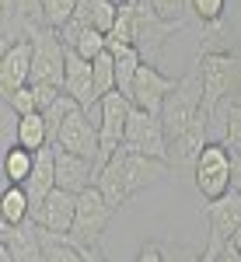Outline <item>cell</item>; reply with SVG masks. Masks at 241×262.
<instances>
[{
  "label": "cell",
  "instance_id": "6da1fadb",
  "mask_svg": "<svg viewBox=\"0 0 241 262\" xmlns=\"http://www.w3.org/2000/svg\"><path fill=\"white\" fill-rule=\"evenodd\" d=\"M203 63V112L213 116L227 105H241V56L238 53H210Z\"/></svg>",
  "mask_w": 241,
  "mask_h": 262
},
{
  "label": "cell",
  "instance_id": "7a4b0ae2",
  "mask_svg": "<svg viewBox=\"0 0 241 262\" xmlns=\"http://www.w3.org/2000/svg\"><path fill=\"white\" fill-rule=\"evenodd\" d=\"M200 112H203V63L196 60L189 67V74L179 77V88L161 105V122H164L168 140L182 137L192 122L200 119Z\"/></svg>",
  "mask_w": 241,
  "mask_h": 262
},
{
  "label": "cell",
  "instance_id": "3957f363",
  "mask_svg": "<svg viewBox=\"0 0 241 262\" xmlns=\"http://www.w3.org/2000/svg\"><path fill=\"white\" fill-rule=\"evenodd\" d=\"M25 39H32V84H53L63 91L67 81V42L56 28L25 25Z\"/></svg>",
  "mask_w": 241,
  "mask_h": 262
},
{
  "label": "cell",
  "instance_id": "277c9868",
  "mask_svg": "<svg viewBox=\"0 0 241 262\" xmlns=\"http://www.w3.org/2000/svg\"><path fill=\"white\" fill-rule=\"evenodd\" d=\"M129 112H133V101L126 98V95H119V91H112V95H105V98L98 101V108H95L98 137H101L98 171L119 154L122 140H126V126H129ZM87 116H91V112H87Z\"/></svg>",
  "mask_w": 241,
  "mask_h": 262
},
{
  "label": "cell",
  "instance_id": "5b68a950",
  "mask_svg": "<svg viewBox=\"0 0 241 262\" xmlns=\"http://www.w3.org/2000/svg\"><path fill=\"white\" fill-rule=\"evenodd\" d=\"M133 4H137V21H133V46H137V53H140V60H143V63H154V67H158L164 42L171 39V35L179 32L185 21H168V18H161L158 11L150 7V0H133Z\"/></svg>",
  "mask_w": 241,
  "mask_h": 262
},
{
  "label": "cell",
  "instance_id": "8992f818",
  "mask_svg": "<svg viewBox=\"0 0 241 262\" xmlns=\"http://www.w3.org/2000/svg\"><path fill=\"white\" fill-rule=\"evenodd\" d=\"M122 150L171 161V140H168V133H164L161 116L143 112V108L133 105V112H129V126H126V140H122Z\"/></svg>",
  "mask_w": 241,
  "mask_h": 262
},
{
  "label": "cell",
  "instance_id": "52a82bcc",
  "mask_svg": "<svg viewBox=\"0 0 241 262\" xmlns=\"http://www.w3.org/2000/svg\"><path fill=\"white\" fill-rule=\"evenodd\" d=\"M112 213H116V206H108V200L101 196L98 185H91V189H84L77 196V217H74V227H70V242L77 245V248H87V245H98L101 231L108 227L112 221Z\"/></svg>",
  "mask_w": 241,
  "mask_h": 262
},
{
  "label": "cell",
  "instance_id": "ba28073f",
  "mask_svg": "<svg viewBox=\"0 0 241 262\" xmlns=\"http://www.w3.org/2000/svg\"><path fill=\"white\" fill-rule=\"evenodd\" d=\"M231 161H234V154L224 143H206L200 161L192 164L196 189H200V196L206 203H213V200H221V196L231 192Z\"/></svg>",
  "mask_w": 241,
  "mask_h": 262
},
{
  "label": "cell",
  "instance_id": "9c48e42d",
  "mask_svg": "<svg viewBox=\"0 0 241 262\" xmlns=\"http://www.w3.org/2000/svg\"><path fill=\"white\" fill-rule=\"evenodd\" d=\"M53 147L70 150V154H77V158H87V161H95V168H98L101 137H98V126L91 122V116H87L84 108H77V112L60 126V133H56Z\"/></svg>",
  "mask_w": 241,
  "mask_h": 262
},
{
  "label": "cell",
  "instance_id": "30bf717a",
  "mask_svg": "<svg viewBox=\"0 0 241 262\" xmlns=\"http://www.w3.org/2000/svg\"><path fill=\"white\" fill-rule=\"evenodd\" d=\"M112 161L119 164V175H122V185H126V196H137L140 189L147 185H154V182L168 179L171 175V161H161V158H147V154H129V150H122L112 158Z\"/></svg>",
  "mask_w": 241,
  "mask_h": 262
},
{
  "label": "cell",
  "instance_id": "8fae6325",
  "mask_svg": "<svg viewBox=\"0 0 241 262\" xmlns=\"http://www.w3.org/2000/svg\"><path fill=\"white\" fill-rule=\"evenodd\" d=\"M32 84V39H14L0 56V95H14Z\"/></svg>",
  "mask_w": 241,
  "mask_h": 262
},
{
  "label": "cell",
  "instance_id": "7c38bea8",
  "mask_svg": "<svg viewBox=\"0 0 241 262\" xmlns=\"http://www.w3.org/2000/svg\"><path fill=\"white\" fill-rule=\"evenodd\" d=\"M175 88H179L175 77L161 74L154 63H143L140 74H137V81H133V95H129V101H133L137 108H143V112L161 116V105H164V98H168Z\"/></svg>",
  "mask_w": 241,
  "mask_h": 262
},
{
  "label": "cell",
  "instance_id": "4fadbf2b",
  "mask_svg": "<svg viewBox=\"0 0 241 262\" xmlns=\"http://www.w3.org/2000/svg\"><path fill=\"white\" fill-rule=\"evenodd\" d=\"M74 217H77V196L67 192V189H53L39 210H32V221L42 231H53V234H70Z\"/></svg>",
  "mask_w": 241,
  "mask_h": 262
},
{
  "label": "cell",
  "instance_id": "5bb4252c",
  "mask_svg": "<svg viewBox=\"0 0 241 262\" xmlns=\"http://www.w3.org/2000/svg\"><path fill=\"white\" fill-rule=\"evenodd\" d=\"M0 245L14 255V262H46V248H42V234L35 221L18 224V227L0 224Z\"/></svg>",
  "mask_w": 241,
  "mask_h": 262
},
{
  "label": "cell",
  "instance_id": "9a60e30c",
  "mask_svg": "<svg viewBox=\"0 0 241 262\" xmlns=\"http://www.w3.org/2000/svg\"><path fill=\"white\" fill-rule=\"evenodd\" d=\"M95 182H98V168H95V161L77 158V154L56 147V189H67V192L80 196V192L91 189Z\"/></svg>",
  "mask_w": 241,
  "mask_h": 262
},
{
  "label": "cell",
  "instance_id": "2e32d148",
  "mask_svg": "<svg viewBox=\"0 0 241 262\" xmlns=\"http://www.w3.org/2000/svg\"><path fill=\"white\" fill-rule=\"evenodd\" d=\"M206 137H210V116L206 112H200V119L192 122L182 137H175L171 140V164L175 168H189V164L200 161V154L206 150Z\"/></svg>",
  "mask_w": 241,
  "mask_h": 262
},
{
  "label": "cell",
  "instance_id": "e0dca14e",
  "mask_svg": "<svg viewBox=\"0 0 241 262\" xmlns=\"http://www.w3.org/2000/svg\"><path fill=\"white\" fill-rule=\"evenodd\" d=\"M203 210H206V221H210V234H217V238H224V242H231L234 231H238V224H241V192L231 189L227 196L206 203Z\"/></svg>",
  "mask_w": 241,
  "mask_h": 262
},
{
  "label": "cell",
  "instance_id": "ac0fdd59",
  "mask_svg": "<svg viewBox=\"0 0 241 262\" xmlns=\"http://www.w3.org/2000/svg\"><path fill=\"white\" fill-rule=\"evenodd\" d=\"M60 39L67 42V49L80 53L84 60H98L101 53L108 49V35L91 28V25H80V21H67L60 28Z\"/></svg>",
  "mask_w": 241,
  "mask_h": 262
},
{
  "label": "cell",
  "instance_id": "d6986e66",
  "mask_svg": "<svg viewBox=\"0 0 241 262\" xmlns=\"http://www.w3.org/2000/svg\"><path fill=\"white\" fill-rule=\"evenodd\" d=\"M60 95L63 91L53 88V84H28V88L14 91V95H7L4 101H7V108H11L14 116H32V112H46Z\"/></svg>",
  "mask_w": 241,
  "mask_h": 262
},
{
  "label": "cell",
  "instance_id": "ffe728a7",
  "mask_svg": "<svg viewBox=\"0 0 241 262\" xmlns=\"http://www.w3.org/2000/svg\"><path fill=\"white\" fill-rule=\"evenodd\" d=\"M116 18H119V4H116V0H80L77 14H74V21L91 25V28H98V32H105V35L112 32Z\"/></svg>",
  "mask_w": 241,
  "mask_h": 262
},
{
  "label": "cell",
  "instance_id": "44dd1931",
  "mask_svg": "<svg viewBox=\"0 0 241 262\" xmlns=\"http://www.w3.org/2000/svg\"><path fill=\"white\" fill-rule=\"evenodd\" d=\"M32 221V200L25 192V185H4V196H0V224L7 227H18V224Z\"/></svg>",
  "mask_w": 241,
  "mask_h": 262
},
{
  "label": "cell",
  "instance_id": "7402d4cb",
  "mask_svg": "<svg viewBox=\"0 0 241 262\" xmlns=\"http://www.w3.org/2000/svg\"><path fill=\"white\" fill-rule=\"evenodd\" d=\"M112 56H116V91L129 98L143 60H140V53H137V46H112Z\"/></svg>",
  "mask_w": 241,
  "mask_h": 262
},
{
  "label": "cell",
  "instance_id": "603a6c76",
  "mask_svg": "<svg viewBox=\"0 0 241 262\" xmlns=\"http://www.w3.org/2000/svg\"><path fill=\"white\" fill-rule=\"evenodd\" d=\"M14 137H18V147L25 150H32V154H39L42 147H49V126L42 119V112H32V116H18L14 122Z\"/></svg>",
  "mask_w": 241,
  "mask_h": 262
},
{
  "label": "cell",
  "instance_id": "cb8c5ba5",
  "mask_svg": "<svg viewBox=\"0 0 241 262\" xmlns=\"http://www.w3.org/2000/svg\"><path fill=\"white\" fill-rule=\"evenodd\" d=\"M203 32V42H200V56H210V53H234L231 49V39H234V28L227 21H206L200 25Z\"/></svg>",
  "mask_w": 241,
  "mask_h": 262
},
{
  "label": "cell",
  "instance_id": "d4e9b609",
  "mask_svg": "<svg viewBox=\"0 0 241 262\" xmlns=\"http://www.w3.org/2000/svg\"><path fill=\"white\" fill-rule=\"evenodd\" d=\"M32 171H35V154L32 150L11 147L4 154V179H7V185H25V182L32 179Z\"/></svg>",
  "mask_w": 241,
  "mask_h": 262
},
{
  "label": "cell",
  "instance_id": "484cf974",
  "mask_svg": "<svg viewBox=\"0 0 241 262\" xmlns=\"http://www.w3.org/2000/svg\"><path fill=\"white\" fill-rule=\"evenodd\" d=\"M42 248H46V262H84V255H80V248L67 234H53V231H42Z\"/></svg>",
  "mask_w": 241,
  "mask_h": 262
},
{
  "label": "cell",
  "instance_id": "4316f807",
  "mask_svg": "<svg viewBox=\"0 0 241 262\" xmlns=\"http://www.w3.org/2000/svg\"><path fill=\"white\" fill-rule=\"evenodd\" d=\"M95 185L101 189V196L108 200V206H116V210H119V206H126V203H129L126 185H122V175H119V164H116V161H108L105 168H101Z\"/></svg>",
  "mask_w": 241,
  "mask_h": 262
},
{
  "label": "cell",
  "instance_id": "83f0119b",
  "mask_svg": "<svg viewBox=\"0 0 241 262\" xmlns=\"http://www.w3.org/2000/svg\"><path fill=\"white\" fill-rule=\"evenodd\" d=\"M95 63V98H105V95H112L116 91V56H112V49H105Z\"/></svg>",
  "mask_w": 241,
  "mask_h": 262
},
{
  "label": "cell",
  "instance_id": "f1b7e54d",
  "mask_svg": "<svg viewBox=\"0 0 241 262\" xmlns=\"http://www.w3.org/2000/svg\"><path fill=\"white\" fill-rule=\"evenodd\" d=\"M80 0H42V25L60 32L67 21H74Z\"/></svg>",
  "mask_w": 241,
  "mask_h": 262
},
{
  "label": "cell",
  "instance_id": "f546056e",
  "mask_svg": "<svg viewBox=\"0 0 241 262\" xmlns=\"http://www.w3.org/2000/svg\"><path fill=\"white\" fill-rule=\"evenodd\" d=\"M80 105L74 98H70V95H67V91H63L60 98L53 101V105H49V108H46V112H42V119H46V126H49V140H56V133H60V126L67 119H70V116H74V112H77Z\"/></svg>",
  "mask_w": 241,
  "mask_h": 262
},
{
  "label": "cell",
  "instance_id": "4dcf8cb0",
  "mask_svg": "<svg viewBox=\"0 0 241 262\" xmlns=\"http://www.w3.org/2000/svg\"><path fill=\"white\" fill-rule=\"evenodd\" d=\"M217 116L224 119L221 143L231 150V154H241V105H227V108H221ZM217 116H213V119H217Z\"/></svg>",
  "mask_w": 241,
  "mask_h": 262
},
{
  "label": "cell",
  "instance_id": "1f68e13d",
  "mask_svg": "<svg viewBox=\"0 0 241 262\" xmlns=\"http://www.w3.org/2000/svg\"><path fill=\"white\" fill-rule=\"evenodd\" d=\"M133 21H137V4H119V18L108 32V49L112 46H133Z\"/></svg>",
  "mask_w": 241,
  "mask_h": 262
},
{
  "label": "cell",
  "instance_id": "d6a6232c",
  "mask_svg": "<svg viewBox=\"0 0 241 262\" xmlns=\"http://www.w3.org/2000/svg\"><path fill=\"white\" fill-rule=\"evenodd\" d=\"M224 4L227 0H189V11H192V18L206 25V21H221L224 18Z\"/></svg>",
  "mask_w": 241,
  "mask_h": 262
},
{
  "label": "cell",
  "instance_id": "836d02e7",
  "mask_svg": "<svg viewBox=\"0 0 241 262\" xmlns=\"http://www.w3.org/2000/svg\"><path fill=\"white\" fill-rule=\"evenodd\" d=\"M150 7L168 21H185L192 14V11H189V0H150Z\"/></svg>",
  "mask_w": 241,
  "mask_h": 262
},
{
  "label": "cell",
  "instance_id": "e575fe53",
  "mask_svg": "<svg viewBox=\"0 0 241 262\" xmlns=\"http://www.w3.org/2000/svg\"><path fill=\"white\" fill-rule=\"evenodd\" d=\"M164 262H200V252L189 248V245H161Z\"/></svg>",
  "mask_w": 241,
  "mask_h": 262
},
{
  "label": "cell",
  "instance_id": "d590c367",
  "mask_svg": "<svg viewBox=\"0 0 241 262\" xmlns=\"http://www.w3.org/2000/svg\"><path fill=\"white\" fill-rule=\"evenodd\" d=\"M137 262H164V252H161V245L158 242H147L137 252Z\"/></svg>",
  "mask_w": 241,
  "mask_h": 262
},
{
  "label": "cell",
  "instance_id": "8d00e7d4",
  "mask_svg": "<svg viewBox=\"0 0 241 262\" xmlns=\"http://www.w3.org/2000/svg\"><path fill=\"white\" fill-rule=\"evenodd\" d=\"M231 189L241 192V154H234V161H231Z\"/></svg>",
  "mask_w": 241,
  "mask_h": 262
},
{
  "label": "cell",
  "instance_id": "74e56055",
  "mask_svg": "<svg viewBox=\"0 0 241 262\" xmlns=\"http://www.w3.org/2000/svg\"><path fill=\"white\" fill-rule=\"evenodd\" d=\"M80 255H84V262H108L105 255H101L98 245H87V248H80Z\"/></svg>",
  "mask_w": 241,
  "mask_h": 262
},
{
  "label": "cell",
  "instance_id": "f35d334b",
  "mask_svg": "<svg viewBox=\"0 0 241 262\" xmlns=\"http://www.w3.org/2000/svg\"><path fill=\"white\" fill-rule=\"evenodd\" d=\"M4 4V25H7V18H14V0H0Z\"/></svg>",
  "mask_w": 241,
  "mask_h": 262
},
{
  "label": "cell",
  "instance_id": "ab89813d",
  "mask_svg": "<svg viewBox=\"0 0 241 262\" xmlns=\"http://www.w3.org/2000/svg\"><path fill=\"white\" fill-rule=\"evenodd\" d=\"M231 245H234V248L241 252V224H238V231H234V238H231Z\"/></svg>",
  "mask_w": 241,
  "mask_h": 262
},
{
  "label": "cell",
  "instance_id": "60d3db41",
  "mask_svg": "<svg viewBox=\"0 0 241 262\" xmlns=\"http://www.w3.org/2000/svg\"><path fill=\"white\" fill-rule=\"evenodd\" d=\"M0 262H14V255H11V252H7L4 245H0Z\"/></svg>",
  "mask_w": 241,
  "mask_h": 262
},
{
  "label": "cell",
  "instance_id": "b9f144b4",
  "mask_svg": "<svg viewBox=\"0 0 241 262\" xmlns=\"http://www.w3.org/2000/svg\"><path fill=\"white\" fill-rule=\"evenodd\" d=\"M116 4H133V0H116Z\"/></svg>",
  "mask_w": 241,
  "mask_h": 262
}]
</instances>
